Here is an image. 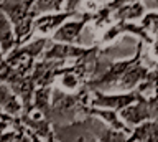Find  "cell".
Here are the masks:
<instances>
[{
    "mask_svg": "<svg viewBox=\"0 0 158 142\" xmlns=\"http://www.w3.org/2000/svg\"><path fill=\"white\" fill-rule=\"evenodd\" d=\"M102 53H104V48L99 43L94 46H81V45H68V43L51 41L40 60H51V61H61V63H66V61L92 63Z\"/></svg>",
    "mask_w": 158,
    "mask_h": 142,
    "instance_id": "obj_1",
    "label": "cell"
},
{
    "mask_svg": "<svg viewBox=\"0 0 158 142\" xmlns=\"http://www.w3.org/2000/svg\"><path fill=\"white\" fill-rule=\"evenodd\" d=\"M92 121L94 117L84 116L64 124H53L54 137L58 142H99L92 129Z\"/></svg>",
    "mask_w": 158,
    "mask_h": 142,
    "instance_id": "obj_2",
    "label": "cell"
},
{
    "mask_svg": "<svg viewBox=\"0 0 158 142\" xmlns=\"http://www.w3.org/2000/svg\"><path fill=\"white\" fill-rule=\"evenodd\" d=\"M123 35L137 37L138 40L143 41L147 46H150L152 43L155 41V37H153L145 27H142L140 23H137V22H114L110 27L102 32L99 45H110V43H114L117 38H120Z\"/></svg>",
    "mask_w": 158,
    "mask_h": 142,
    "instance_id": "obj_3",
    "label": "cell"
},
{
    "mask_svg": "<svg viewBox=\"0 0 158 142\" xmlns=\"http://www.w3.org/2000/svg\"><path fill=\"white\" fill-rule=\"evenodd\" d=\"M49 43H51L49 37H38L35 40H30L27 43H23V45L15 46L5 56V61L12 66L22 65V63H27V61H36L38 58H41L44 50L49 46Z\"/></svg>",
    "mask_w": 158,
    "mask_h": 142,
    "instance_id": "obj_4",
    "label": "cell"
},
{
    "mask_svg": "<svg viewBox=\"0 0 158 142\" xmlns=\"http://www.w3.org/2000/svg\"><path fill=\"white\" fill-rule=\"evenodd\" d=\"M143 97L137 89L125 91V93H104V91H91V106L102 107V109L122 111L127 106L133 104Z\"/></svg>",
    "mask_w": 158,
    "mask_h": 142,
    "instance_id": "obj_5",
    "label": "cell"
},
{
    "mask_svg": "<svg viewBox=\"0 0 158 142\" xmlns=\"http://www.w3.org/2000/svg\"><path fill=\"white\" fill-rule=\"evenodd\" d=\"M92 17H94V12H91V10L81 12L77 17H74L73 20H68L66 23H63V25L51 35V41L77 45L82 30L86 28V25L92 23Z\"/></svg>",
    "mask_w": 158,
    "mask_h": 142,
    "instance_id": "obj_6",
    "label": "cell"
},
{
    "mask_svg": "<svg viewBox=\"0 0 158 142\" xmlns=\"http://www.w3.org/2000/svg\"><path fill=\"white\" fill-rule=\"evenodd\" d=\"M81 12H68V10H61V12H51V13H43L38 15L33 22V35L38 33L40 37H49L58 30L63 23H66L69 18L77 17Z\"/></svg>",
    "mask_w": 158,
    "mask_h": 142,
    "instance_id": "obj_7",
    "label": "cell"
},
{
    "mask_svg": "<svg viewBox=\"0 0 158 142\" xmlns=\"http://www.w3.org/2000/svg\"><path fill=\"white\" fill-rule=\"evenodd\" d=\"M122 121L125 122L128 127H135V126H140L142 122L145 121H152V116H150V111H148V104H147V97L143 96L140 97L138 101H135L133 104L127 106L125 109L118 111Z\"/></svg>",
    "mask_w": 158,
    "mask_h": 142,
    "instance_id": "obj_8",
    "label": "cell"
},
{
    "mask_svg": "<svg viewBox=\"0 0 158 142\" xmlns=\"http://www.w3.org/2000/svg\"><path fill=\"white\" fill-rule=\"evenodd\" d=\"M0 111L12 117H20L23 114L22 99L3 83H0Z\"/></svg>",
    "mask_w": 158,
    "mask_h": 142,
    "instance_id": "obj_9",
    "label": "cell"
},
{
    "mask_svg": "<svg viewBox=\"0 0 158 142\" xmlns=\"http://www.w3.org/2000/svg\"><path fill=\"white\" fill-rule=\"evenodd\" d=\"M125 142H158V119L145 121L140 126H135Z\"/></svg>",
    "mask_w": 158,
    "mask_h": 142,
    "instance_id": "obj_10",
    "label": "cell"
},
{
    "mask_svg": "<svg viewBox=\"0 0 158 142\" xmlns=\"http://www.w3.org/2000/svg\"><path fill=\"white\" fill-rule=\"evenodd\" d=\"M145 13H147L145 2L128 3V5H122L112 12V22H137L142 20Z\"/></svg>",
    "mask_w": 158,
    "mask_h": 142,
    "instance_id": "obj_11",
    "label": "cell"
},
{
    "mask_svg": "<svg viewBox=\"0 0 158 142\" xmlns=\"http://www.w3.org/2000/svg\"><path fill=\"white\" fill-rule=\"evenodd\" d=\"M54 86H44L36 88L33 94V111L40 112L43 117L49 121L51 117V96H53Z\"/></svg>",
    "mask_w": 158,
    "mask_h": 142,
    "instance_id": "obj_12",
    "label": "cell"
},
{
    "mask_svg": "<svg viewBox=\"0 0 158 142\" xmlns=\"http://www.w3.org/2000/svg\"><path fill=\"white\" fill-rule=\"evenodd\" d=\"M15 46H17V38H15L13 25L8 17L0 10V50L7 56Z\"/></svg>",
    "mask_w": 158,
    "mask_h": 142,
    "instance_id": "obj_13",
    "label": "cell"
},
{
    "mask_svg": "<svg viewBox=\"0 0 158 142\" xmlns=\"http://www.w3.org/2000/svg\"><path fill=\"white\" fill-rule=\"evenodd\" d=\"M35 15H43V13L61 12L64 10V0H30Z\"/></svg>",
    "mask_w": 158,
    "mask_h": 142,
    "instance_id": "obj_14",
    "label": "cell"
},
{
    "mask_svg": "<svg viewBox=\"0 0 158 142\" xmlns=\"http://www.w3.org/2000/svg\"><path fill=\"white\" fill-rule=\"evenodd\" d=\"M140 25L145 27L153 37L158 35V10L147 12L145 15H143V18L140 20Z\"/></svg>",
    "mask_w": 158,
    "mask_h": 142,
    "instance_id": "obj_15",
    "label": "cell"
},
{
    "mask_svg": "<svg viewBox=\"0 0 158 142\" xmlns=\"http://www.w3.org/2000/svg\"><path fill=\"white\" fill-rule=\"evenodd\" d=\"M135 2H143V0H109V2H106L104 5H106L109 10H115V8L122 7V5H128V3H135ZM102 5V3H101Z\"/></svg>",
    "mask_w": 158,
    "mask_h": 142,
    "instance_id": "obj_16",
    "label": "cell"
},
{
    "mask_svg": "<svg viewBox=\"0 0 158 142\" xmlns=\"http://www.w3.org/2000/svg\"><path fill=\"white\" fill-rule=\"evenodd\" d=\"M84 2H92V0H64V10L79 12V7H81Z\"/></svg>",
    "mask_w": 158,
    "mask_h": 142,
    "instance_id": "obj_17",
    "label": "cell"
},
{
    "mask_svg": "<svg viewBox=\"0 0 158 142\" xmlns=\"http://www.w3.org/2000/svg\"><path fill=\"white\" fill-rule=\"evenodd\" d=\"M0 121H5V122H10V124H12L13 117H12V116H8V114H5V112H2V111H0Z\"/></svg>",
    "mask_w": 158,
    "mask_h": 142,
    "instance_id": "obj_18",
    "label": "cell"
},
{
    "mask_svg": "<svg viewBox=\"0 0 158 142\" xmlns=\"http://www.w3.org/2000/svg\"><path fill=\"white\" fill-rule=\"evenodd\" d=\"M156 66H158V65H156Z\"/></svg>",
    "mask_w": 158,
    "mask_h": 142,
    "instance_id": "obj_19",
    "label": "cell"
}]
</instances>
